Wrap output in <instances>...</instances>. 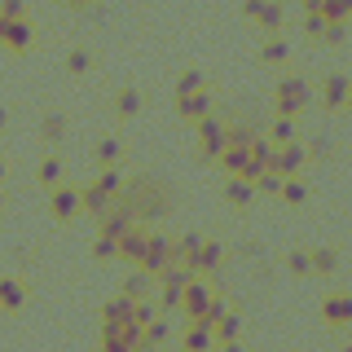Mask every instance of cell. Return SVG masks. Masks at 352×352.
Listing matches in <instances>:
<instances>
[{
    "instance_id": "1",
    "label": "cell",
    "mask_w": 352,
    "mask_h": 352,
    "mask_svg": "<svg viewBox=\"0 0 352 352\" xmlns=\"http://www.w3.org/2000/svg\"><path fill=\"white\" fill-rule=\"evenodd\" d=\"M185 348H190V352H203V348H207V330H203V326H194L190 335H185Z\"/></svg>"
},
{
    "instance_id": "2",
    "label": "cell",
    "mask_w": 352,
    "mask_h": 352,
    "mask_svg": "<svg viewBox=\"0 0 352 352\" xmlns=\"http://www.w3.org/2000/svg\"><path fill=\"white\" fill-rule=\"evenodd\" d=\"M0 300H5L9 308H14V304L22 300V291H18V282H0Z\"/></svg>"
},
{
    "instance_id": "3",
    "label": "cell",
    "mask_w": 352,
    "mask_h": 352,
    "mask_svg": "<svg viewBox=\"0 0 352 352\" xmlns=\"http://www.w3.org/2000/svg\"><path fill=\"white\" fill-rule=\"evenodd\" d=\"M53 212H58V216H71L75 212V194H58V198H53Z\"/></svg>"
},
{
    "instance_id": "4",
    "label": "cell",
    "mask_w": 352,
    "mask_h": 352,
    "mask_svg": "<svg viewBox=\"0 0 352 352\" xmlns=\"http://www.w3.org/2000/svg\"><path fill=\"white\" fill-rule=\"evenodd\" d=\"M352 313V304L348 300H335V304H326V317H348Z\"/></svg>"
}]
</instances>
